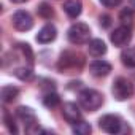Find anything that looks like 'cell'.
<instances>
[{"mask_svg": "<svg viewBox=\"0 0 135 135\" xmlns=\"http://www.w3.org/2000/svg\"><path fill=\"white\" fill-rule=\"evenodd\" d=\"M80 105L88 110V111H95L102 107L103 103V95L100 92H97L95 89H83L78 95Z\"/></svg>", "mask_w": 135, "mask_h": 135, "instance_id": "6da1fadb", "label": "cell"}, {"mask_svg": "<svg viewBox=\"0 0 135 135\" xmlns=\"http://www.w3.org/2000/svg\"><path fill=\"white\" fill-rule=\"evenodd\" d=\"M67 37H69V41L73 45H84L89 41L91 29L84 22H75L70 26L69 32H67Z\"/></svg>", "mask_w": 135, "mask_h": 135, "instance_id": "7a4b0ae2", "label": "cell"}, {"mask_svg": "<svg viewBox=\"0 0 135 135\" xmlns=\"http://www.w3.org/2000/svg\"><path fill=\"white\" fill-rule=\"evenodd\" d=\"M111 92H113V97L119 102H124L127 99L132 97L133 94V84L127 80V78H116L113 81V86H111Z\"/></svg>", "mask_w": 135, "mask_h": 135, "instance_id": "3957f363", "label": "cell"}, {"mask_svg": "<svg viewBox=\"0 0 135 135\" xmlns=\"http://www.w3.org/2000/svg\"><path fill=\"white\" fill-rule=\"evenodd\" d=\"M81 64H83V59L80 56H76L75 52H64L57 67H59L60 72H67V73H69V70L80 69Z\"/></svg>", "mask_w": 135, "mask_h": 135, "instance_id": "277c9868", "label": "cell"}, {"mask_svg": "<svg viewBox=\"0 0 135 135\" xmlns=\"http://www.w3.org/2000/svg\"><path fill=\"white\" fill-rule=\"evenodd\" d=\"M99 126L103 132L107 133H118L121 130V126H122V121L119 116L116 114H103L100 119H99Z\"/></svg>", "mask_w": 135, "mask_h": 135, "instance_id": "5b68a950", "label": "cell"}, {"mask_svg": "<svg viewBox=\"0 0 135 135\" xmlns=\"http://www.w3.org/2000/svg\"><path fill=\"white\" fill-rule=\"evenodd\" d=\"M110 40L114 46H126L129 45V41L132 40V30L129 26H119L118 29H114L110 35Z\"/></svg>", "mask_w": 135, "mask_h": 135, "instance_id": "8992f818", "label": "cell"}, {"mask_svg": "<svg viewBox=\"0 0 135 135\" xmlns=\"http://www.w3.org/2000/svg\"><path fill=\"white\" fill-rule=\"evenodd\" d=\"M13 26L19 30V32H27V30H30L32 27H33V19H32V16L27 13V11H24V10H19V11H16L15 15H13Z\"/></svg>", "mask_w": 135, "mask_h": 135, "instance_id": "52a82bcc", "label": "cell"}, {"mask_svg": "<svg viewBox=\"0 0 135 135\" xmlns=\"http://www.w3.org/2000/svg\"><path fill=\"white\" fill-rule=\"evenodd\" d=\"M62 116H64V119H65L67 122L73 124V122H76V121L81 119V111H80V108L76 107V103L67 102V103L62 105Z\"/></svg>", "mask_w": 135, "mask_h": 135, "instance_id": "ba28073f", "label": "cell"}, {"mask_svg": "<svg viewBox=\"0 0 135 135\" xmlns=\"http://www.w3.org/2000/svg\"><path fill=\"white\" fill-rule=\"evenodd\" d=\"M89 72H91V75L95 76V78L107 76V75L111 72V64L107 62V60H94V62H91V65H89Z\"/></svg>", "mask_w": 135, "mask_h": 135, "instance_id": "9c48e42d", "label": "cell"}, {"mask_svg": "<svg viewBox=\"0 0 135 135\" xmlns=\"http://www.w3.org/2000/svg\"><path fill=\"white\" fill-rule=\"evenodd\" d=\"M56 37H57L56 27H54L52 24H46V26H43V27L40 29V32H38V35H37V41L41 43V45H48V43L54 41Z\"/></svg>", "mask_w": 135, "mask_h": 135, "instance_id": "30bf717a", "label": "cell"}, {"mask_svg": "<svg viewBox=\"0 0 135 135\" xmlns=\"http://www.w3.org/2000/svg\"><path fill=\"white\" fill-rule=\"evenodd\" d=\"M16 116L24 122L26 129L33 126V124H37V114H35V111L30 107H19L16 110Z\"/></svg>", "mask_w": 135, "mask_h": 135, "instance_id": "8fae6325", "label": "cell"}, {"mask_svg": "<svg viewBox=\"0 0 135 135\" xmlns=\"http://www.w3.org/2000/svg\"><path fill=\"white\" fill-rule=\"evenodd\" d=\"M64 11L67 13V16L75 19L81 15L83 11V3L81 0H67V2L64 3Z\"/></svg>", "mask_w": 135, "mask_h": 135, "instance_id": "7c38bea8", "label": "cell"}, {"mask_svg": "<svg viewBox=\"0 0 135 135\" xmlns=\"http://www.w3.org/2000/svg\"><path fill=\"white\" fill-rule=\"evenodd\" d=\"M88 51H89L91 56H94V57H100V56H103V54L107 52V45H105L103 40H100V38H94V40H91V41L88 43Z\"/></svg>", "mask_w": 135, "mask_h": 135, "instance_id": "4fadbf2b", "label": "cell"}, {"mask_svg": "<svg viewBox=\"0 0 135 135\" xmlns=\"http://www.w3.org/2000/svg\"><path fill=\"white\" fill-rule=\"evenodd\" d=\"M19 95V89L16 86H3L0 91V97H2L3 103H11L13 100H16Z\"/></svg>", "mask_w": 135, "mask_h": 135, "instance_id": "5bb4252c", "label": "cell"}, {"mask_svg": "<svg viewBox=\"0 0 135 135\" xmlns=\"http://www.w3.org/2000/svg\"><path fill=\"white\" fill-rule=\"evenodd\" d=\"M121 62L129 67V69H135V46H127L121 52Z\"/></svg>", "mask_w": 135, "mask_h": 135, "instance_id": "9a60e30c", "label": "cell"}, {"mask_svg": "<svg viewBox=\"0 0 135 135\" xmlns=\"http://www.w3.org/2000/svg\"><path fill=\"white\" fill-rule=\"evenodd\" d=\"M72 130H73V133H76V135H89L91 130H92V127H91L89 122L80 119V121H76V122L72 124Z\"/></svg>", "mask_w": 135, "mask_h": 135, "instance_id": "2e32d148", "label": "cell"}, {"mask_svg": "<svg viewBox=\"0 0 135 135\" xmlns=\"http://www.w3.org/2000/svg\"><path fill=\"white\" fill-rule=\"evenodd\" d=\"M59 103H60V99H59V95H57L54 91H48V92L43 95V105H45L46 108H56Z\"/></svg>", "mask_w": 135, "mask_h": 135, "instance_id": "e0dca14e", "label": "cell"}, {"mask_svg": "<svg viewBox=\"0 0 135 135\" xmlns=\"http://www.w3.org/2000/svg\"><path fill=\"white\" fill-rule=\"evenodd\" d=\"M119 21H121V24L122 26H132V22H133V13H132V10L130 8H124L121 13H119Z\"/></svg>", "mask_w": 135, "mask_h": 135, "instance_id": "ac0fdd59", "label": "cell"}, {"mask_svg": "<svg viewBox=\"0 0 135 135\" xmlns=\"http://www.w3.org/2000/svg\"><path fill=\"white\" fill-rule=\"evenodd\" d=\"M15 75H16L19 80H29V78H32L33 72H32V67H30V65H29V67L22 65V67H18V69L15 70Z\"/></svg>", "mask_w": 135, "mask_h": 135, "instance_id": "d6986e66", "label": "cell"}, {"mask_svg": "<svg viewBox=\"0 0 135 135\" xmlns=\"http://www.w3.org/2000/svg\"><path fill=\"white\" fill-rule=\"evenodd\" d=\"M38 15H40L41 18H45V19H49V18L52 16V10H51V7H49L46 2H43V3H40V7H38Z\"/></svg>", "mask_w": 135, "mask_h": 135, "instance_id": "ffe728a7", "label": "cell"}, {"mask_svg": "<svg viewBox=\"0 0 135 135\" xmlns=\"http://www.w3.org/2000/svg\"><path fill=\"white\" fill-rule=\"evenodd\" d=\"M5 126L8 127V130H10L11 133H16V132H18V127H16V124H15V121L11 119L10 114H5Z\"/></svg>", "mask_w": 135, "mask_h": 135, "instance_id": "44dd1931", "label": "cell"}, {"mask_svg": "<svg viewBox=\"0 0 135 135\" xmlns=\"http://www.w3.org/2000/svg\"><path fill=\"white\" fill-rule=\"evenodd\" d=\"M121 2L122 0H100V3L103 7H107V8H114V7L121 5Z\"/></svg>", "mask_w": 135, "mask_h": 135, "instance_id": "7402d4cb", "label": "cell"}, {"mask_svg": "<svg viewBox=\"0 0 135 135\" xmlns=\"http://www.w3.org/2000/svg\"><path fill=\"white\" fill-rule=\"evenodd\" d=\"M100 26H102L103 29H108V27L111 26V18H110L108 15H103V16H100Z\"/></svg>", "mask_w": 135, "mask_h": 135, "instance_id": "603a6c76", "label": "cell"}, {"mask_svg": "<svg viewBox=\"0 0 135 135\" xmlns=\"http://www.w3.org/2000/svg\"><path fill=\"white\" fill-rule=\"evenodd\" d=\"M129 7L132 11H135V0H129Z\"/></svg>", "mask_w": 135, "mask_h": 135, "instance_id": "cb8c5ba5", "label": "cell"}, {"mask_svg": "<svg viewBox=\"0 0 135 135\" xmlns=\"http://www.w3.org/2000/svg\"><path fill=\"white\" fill-rule=\"evenodd\" d=\"M11 2H13V3H24L26 0H11Z\"/></svg>", "mask_w": 135, "mask_h": 135, "instance_id": "d4e9b609", "label": "cell"}]
</instances>
